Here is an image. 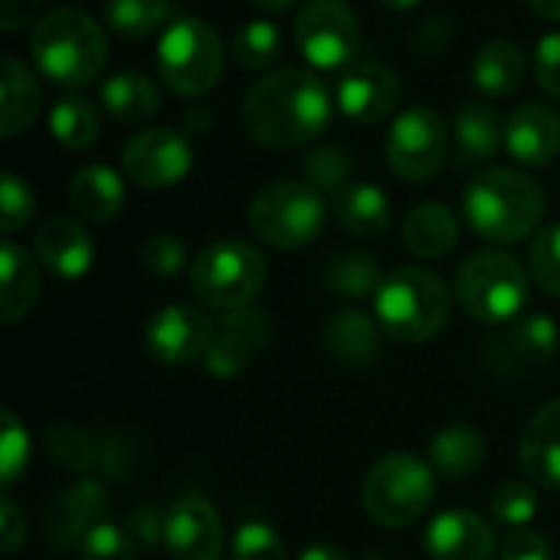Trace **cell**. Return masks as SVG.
Here are the masks:
<instances>
[{
	"label": "cell",
	"mask_w": 560,
	"mask_h": 560,
	"mask_svg": "<svg viewBox=\"0 0 560 560\" xmlns=\"http://www.w3.org/2000/svg\"><path fill=\"white\" fill-rule=\"evenodd\" d=\"M171 0H108L105 23L125 39H144L158 30H167Z\"/></svg>",
	"instance_id": "cell-35"
},
{
	"label": "cell",
	"mask_w": 560,
	"mask_h": 560,
	"mask_svg": "<svg viewBox=\"0 0 560 560\" xmlns=\"http://www.w3.org/2000/svg\"><path fill=\"white\" fill-rule=\"evenodd\" d=\"M30 466V436L23 430V423L13 417V410L0 413V479L3 489H13L20 482V476Z\"/></svg>",
	"instance_id": "cell-39"
},
{
	"label": "cell",
	"mask_w": 560,
	"mask_h": 560,
	"mask_svg": "<svg viewBox=\"0 0 560 560\" xmlns=\"http://www.w3.org/2000/svg\"><path fill=\"white\" fill-rule=\"evenodd\" d=\"M164 532H167V512L154 509V505H138L128 515V535L135 538L138 548H158L164 545Z\"/></svg>",
	"instance_id": "cell-48"
},
{
	"label": "cell",
	"mask_w": 560,
	"mask_h": 560,
	"mask_svg": "<svg viewBox=\"0 0 560 560\" xmlns=\"http://www.w3.org/2000/svg\"><path fill=\"white\" fill-rule=\"evenodd\" d=\"M135 538L128 528L98 522L82 541H79V560H135Z\"/></svg>",
	"instance_id": "cell-42"
},
{
	"label": "cell",
	"mask_w": 560,
	"mask_h": 560,
	"mask_svg": "<svg viewBox=\"0 0 560 560\" xmlns=\"http://www.w3.org/2000/svg\"><path fill=\"white\" fill-rule=\"evenodd\" d=\"M33 246H36L39 262L59 279H82L95 259V246H92L89 230L79 220L62 217V213L39 223Z\"/></svg>",
	"instance_id": "cell-21"
},
{
	"label": "cell",
	"mask_w": 560,
	"mask_h": 560,
	"mask_svg": "<svg viewBox=\"0 0 560 560\" xmlns=\"http://www.w3.org/2000/svg\"><path fill=\"white\" fill-rule=\"evenodd\" d=\"M69 203L89 223H108L125 207V184L105 164H85L69 180Z\"/></svg>",
	"instance_id": "cell-23"
},
{
	"label": "cell",
	"mask_w": 560,
	"mask_h": 560,
	"mask_svg": "<svg viewBox=\"0 0 560 560\" xmlns=\"http://www.w3.org/2000/svg\"><path fill=\"white\" fill-rule=\"evenodd\" d=\"M528 266L535 282L560 299V223H551L545 230H538V236L532 240V253H528Z\"/></svg>",
	"instance_id": "cell-41"
},
{
	"label": "cell",
	"mask_w": 560,
	"mask_h": 560,
	"mask_svg": "<svg viewBox=\"0 0 560 560\" xmlns=\"http://www.w3.org/2000/svg\"><path fill=\"white\" fill-rule=\"evenodd\" d=\"M98 102L118 125H144L158 112L161 95L151 75L138 69H121L98 85Z\"/></svg>",
	"instance_id": "cell-26"
},
{
	"label": "cell",
	"mask_w": 560,
	"mask_h": 560,
	"mask_svg": "<svg viewBox=\"0 0 560 560\" xmlns=\"http://www.w3.org/2000/svg\"><path fill=\"white\" fill-rule=\"evenodd\" d=\"M164 548L174 560H220L223 522L217 509L197 495H187L167 509Z\"/></svg>",
	"instance_id": "cell-16"
},
{
	"label": "cell",
	"mask_w": 560,
	"mask_h": 560,
	"mask_svg": "<svg viewBox=\"0 0 560 560\" xmlns=\"http://www.w3.org/2000/svg\"><path fill=\"white\" fill-rule=\"evenodd\" d=\"M43 0H0V30L3 33H20L26 30L36 13H39Z\"/></svg>",
	"instance_id": "cell-52"
},
{
	"label": "cell",
	"mask_w": 560,
	"mask_h": 560,
	"mask_svg": "<svg viewBox=\"0 0 560 560\" xmlns=\"http://www.w3.org/2000/svg\"><path fill=\"white\" fill-rule=\"evenodd\" d=\"M282 52V33L269 20H246L233 39H230V56L243 72H262L269 69Z\"/></svg>",
	"instance_id": "cell-34"
},
{
	"label": "cell",
	"mask_w": 560,
	"mask_h": 560,
	"mask_svg": "<svg viewBox=\"0 0 560 560\" xmlns=\"http://www.w3.org/2000/svg\"><path fill=\"white\" fill-rule=\"evenodd\" d=\"M39 105H43V95H39L33 72L20 59L3 56L0 59V135L3 138L23 135L36 121Z\"/></svg>",
	"instance_id": "cell-24"
},
{
	"label": "cell",
	"mask_w": 560,
	"mask_h": 560,
	"mask_svg": "<svg viewBox=\"0 0 560 560\" xmlns=\"http://www.w3.org/2000/svg\"><path fill=\"white\" fill-rule=\"evenodd\" d=\"M302 174L322 194H341L351 184V154L341 144H318L302 158Z\"/></svg>",
	"instance_id": "cell-38"
},
{
	"label": "cell",
	"mask_w": 560,
	"mask_h": 560,
	"mask_svg": "<svg viewBox=\"0 0 560 560\" xmlns=\"http://www.w3.org/2000/svg\"><path fill=\"white\" fill-rule=\"evenodd\" d=\"M505 148L525 167H545L560 154V112L525 102L505 118Z\"/></svg>",
	"instance_id": "cell-19"
},
{
	"label": "cell",
	"mask_w": 560,
	"mask_h": 560,
	"mask_svg": "<svg viewBox=\"0 0 560 560\" xmlns=\"http://www.w3.org/2000/svg\"><path fill=\"white\" fill-rule=\"evenodd\" d=\"M328 289L335 295H345V299H368V295H377L381 282H384V272H381V262L361 249H341V253H331L325 269H322Z\"/></svg>",
	"instance_id": "cell-33"
},
{
	"label": "cell",
	"mask_w": 560,
	"mask_h": 560,
	"mask_svg": "<svg viewBox=\"0 0 560 560\" xmlns=\"http://www.w3.org/2000/svg\"><path fill=\"white\" fill-rule=\"evenodd\" d=\"M49 131L62 148L82 151L98 138V112L82 95H66L49 112Z\"/></svg>",
	"instance_id": "cell-36"
},
{
	"label": "cell",
	"mask_w": 560,
	"mask_h": 560,
	"mask_svg": "<svg viewBox=\"0 0 560 560\" xmlns=\"http://www.w3.org/2000/svg\"><path fill=\"white\" fill-rule=\"evenodd\" d=\"M459 308L479 325H509L525 312L528 276L525 266L502 249L472 253L453 282Z\"/></svg>",
	"instance_id": "cell-6"
},
{
	"label": "cell",
	"mask_w": 560,
	"mask_h": 560,
	"mask_svg": "<svg viewBox=\"0 0 560 560\" xmlns=\"http://www.w3.org/2000/svg\"><path fill=\"white\" fill-rule=\"evenodd\" d=\"M30 217H33V190L16 174L7 171L0 184V230L13 236L20 226H26Z\"/></svg>",
	"instance_id": "cell-45"
},
{
	"label": "cell",
	"mask_w": 560,
	"mask_h": 560,
	"mask_svg": "<svg viewBox=\"0 0 560 560\" xmlns=\"http://www.w3.org/2000/svg\"><path fill=\"white\" fill-rule=\"evenodd\" d=\"M105 509H108V495H105L102 482H95V479L85 476V479L66 486L46 505V535H49V545L59 548V551L79 548V541L98 522H105Z\"/></svg>",
	"instance_id": "cell-17"
},
{
	"label": "cell",
	"mask_w": 560,
	"mask_h": 560,
	"mask_svg": "<svg viewBox=\"0 0 560 560\" xmlns=\"http://www.w3.org/2000/svg\"><path fill=\"white\" fill-rule=\"evenodd\" d=\"M269 266L266 256L243 243V240H220L200 249L190 266V289L194 295L217 312L246 308L266 285Z\"/></svg>",
	"instance_id": "cell-9"
},
{
	"label": "cell",
	"mask_w": 560,
	"mask_h": 560,
	"mask_svg": "<svg viewBox=\"0 0 560 560\" xmlns=\"http://www.w3.org/2000/svg\"><path fill=\"white\" fill-rule=\"evenodd\" d=\"M538 512V492L535 482L512 479L492 492V518L509 528H525Z\"/></svg>",
	"instance_id": "cell-40"
},
{
	"label": "cell",
	"mask_w": 560,
	"mask_h": 560,
	"mask_svg": "<svg viewBox=\"0 0 560 560\" xmlns=\"http://www.w3.org/2000/svg\"><path fill=\"white\" fill-rule=\"evenodd\" d=\"M331 121L325 82L302 66L262 75L243 102V128L266 148H299L315 141Z\"/></svg>",
	"instance_id": "cell-1"
},
{
	"label": "cell",
	"mask_w": 560,
	"mask_h": 560,
	"mask_svg": "<svg viewBox=\"0 0 560 560\" xmlns=\"http://www.w3.org/2000/svg\"><path fill=\"white\" fill-rule=\"evenodd\" d=\"M46 459L56 466V469H66V472H85L92 466H98V446L92 443L89 433H82L79 427H69V423H52L43 430V440H39Z\"/></svg>",
	"instance_id": "cell-37"
},
{
	"label": "cell",
	"mask_w": 560,
	"mask_h": 560,
	"mask_svg": "<svg viewBox=\"0 0 560 560\" xmlns=\"http://www.w3.org/2000/svg\"><path fill=\"white\" fill-rule=\"evenodd\" d=\"M295 43L315 69H341L361 49V26L345 0H305L295 16Z\"/></svg>",
	"instance_id": "cell-11"
},
{
	"label": "cell",
	"mask_w": 560,
	"mask_h": 560,
	"mask_svg": "<svg viewBox=\"0 0 560 560\" xmlns=\"http://www.w3.org/2000/svg\"><path fill=\"white\" fill-rule=\"evenodd\" d=\"M325 194L308 180H276L249 203V230L272 249H302L325 230Z\"/></svg>",
	"instance_id": "cell-8"
},
{
	"label": "cell",
	"mask_w": 560,
	"mask_h": 560,
	"mask_svg": "<svg viewBox=\"0 0 560 560\" xmlns=\"http://www.w3.org/2000/svg\"><path fill=\"white\" fill-rule=\"evenodd\" d=\"M518 459L528 482L560 489V397L548 400L528 420L518 443Z\"/></svg>",
	"instance_id": "cell-22"
},
{
	"label": "cell",
	"mask_w": 560,
	"mask_h": 560,
	"mask_svg": "<svg viewBox=\"0 0 560 560\" xmlns=\"http://www.w3.org/2000/svg\"><path fill=\"white\" fill-rule=\"evenodd\" d=\"M194 167V151L184 131L158 125L135 131L121 148V171L131 184L158 190L180 184Z\"/></svg>",
	"instance_id": "cell-12"
},
{
	"label": "cell",
	"mask_w": 560,
	"mask_h": 560,
	"mask_svg": "<svg viewBox=\"0 0 560 560\" xmlns=\"http://www.w3.org/2000/svg\"><path fill=\"white\" fill-rule=\"evenodd\" d=\"M23 541H26V518H23V512L16 509V502L0 499V545H3V555L13 558Z\"/></svg>",
	"instance_id": "cell-51"
},
{
	"label": "cell",
	"mask_w": 560,
	"mask_h": 560,
	"mask_svg": "<svg viewBox=\"0 0 560 560\" xmlns=\"http://www.w3.org/2000/svg\"><path fill=\"white\" fill-rule=\"evenodd\" d=\"M387 10H410V7H417L420 0H381Z\"/></svg>",
	"instance_id": "cell-57"
},
{
	"label": "cell",
	"mask_w": 560,
	"mask_h": 560,
	"mask_svg": "<svg viewBox=\"0 0 560 560\" xmlns=\"http://www.w3.org/2000/svg\"><path fill=\"white\" fill-rule=\"evenodd\" d=\"M335 220L358 240H377L390 226V200L377 184L351 180L335 197Z\"/></svg>",
	"instance_id": "cell-29"
},
{
	"label": "cell",
	"mask_w": 560,
	"mask_h": 560,
	"mask_svg": "<svg viewBox=\"0 0 560 560\" xmlns=\"http://www.w3.org/2000/svg\"><path fill=\"white\" fill-rule=\"evenodd\" d=\"M400 98H404L400 75L390 66L374 62V59L351 66L335 85L338 108L358 125H377L390 118L400 108Z\"/></svg>",
	"instance_id": "cell-15"
},
{
	"label": "cell",
	"mask_w": 560,
	"mask_h": 560,
	"mask_svg": "<svg viewBox=\"0 0 560 560\" xmlns=\"http://www.w3.org/2000/svg\"><path fill=\"white\" fill-rule=\"evenodd\" d=\"M299 560H351L341 548H335V545H312V548H305L302 551V558Z\"/></svg>",
	"instance_id": "cell-54"
},
{
	"label": "cell",
	"mask_w": 560,
	"mask_h": 560,
	"mask_svg": "<svg viewBox=\"0 0 560 560\" xmlns=\"http://www.w3.org/2000/svg\"><path fill=\"white\" fill-rule=\"evenodd\" d=\"M558 341V322L541 312H532V315H518L515 322H509V328L499 335V341L489 345V358L495 361L499 371L518 374V371H528V368L555 358Z\"/></svg>",
	"instance_id": "cell-20"
},
{
	"label": "cell",
	"mask_w": 560,
	"mask_h": 560,
	"mask_svg": "<svg viewBox=\"0 0 560 560\" xmlns=\"http://www.w3.org/2000/svg\"><path fill=\"white\" fill-rule=\"evenodd\" d=\"M525 79V56L512 39H489L472 56V82L492 95H512Z\"/></svg>",
	"instance_id": "cell-31"
},
{
	"label": "cell",
	"mask_w": 560,
	"mask_h": 560,
	"mask_svg": "<svg viewBox=\"0 0 560 560\" xmlns=\"http://www.w3.org/2000/svg\"><path fill=\"white\" fill-rule=\"evenodd\" d=\"M446 144H450L446 121L433 108L417 105V108H407L390 125L384 151H387L390 171L400 180L423 184L440 174V167L446 161Z\"/></svg>",
	"instance_id": "cell-10"
},
{
	"label": "cell",
	"mask_w": 560,
	"mask_h": 560,
	"mask_svg": "<svg viewBox=\"0 0 560 560\" xmlns=\"http://www.w3.org/2000/svg\"><path fill=\"white\" fill-rule=\"evenodd\" d=\"M499 560H551V545L541 532L512 528L499 545Z\"/></svg>",
	"instance_id": "cell-47"
},
{
	"label": "cell",
	"mask_w": 560,
	"mask_h": 560,
	"mask_svg": "<svg viewBox=\"0 0 560 560\" xmlns=\"http://www.w3.org/2000/svg\"><path fill=\"white\" fill-rule=\"evenodd\" d=\"M154 62H158V75L171 92L200 98L220 82L226 66V49L220 33L207 20L180 16L167 23V30L161 33Z\"/></svg>",
	"instance_id": "cell-7"
},
{
	"label": "cell",
	"mask_w": 560,
	"mask_h": 560,
	"mask_svg": "<svg viewBox=\"0 0 560 560\" xmlns=\"http://www.w3.org/2000/svg\"><path fill=\"white\" fill-rule=\"evenodd\" d=\"M269 338H272V325H269V315L262 308L246 305V308L226 312L217 322L203 368L217 381H233L253 364V358L269 345Z\"/></svg>",
	"instance_id": "cell-14"
},
{
	"label": "cell",
	"mask_w": 560,
	"mask_h": 560,
	"mask_svg": "<svg viewBox=\"0 0 560 560\" xmlns=\"http://www.w3.org/2000/svg\"><path fill=\"white\" fill-rule=\"evenodd\" d=\"M404 243L420 259H440L459 243V223L443 203H417L404 220Z\"/></svg>",
	"instance_id": "cell-30"
},
{
	"label": "cell",
	"mask_w": 560,
	"mask_h": 560,
	"mask_svg": "<svg viewBox=\"0 0 560 560\" xmlns=\"http://www.w3.org/2000/svg\"><path fill=\"white\" fill-rule=\"evenodd\" d=\"M30 52L36 69L56 85H89L108 62L105 33L79 7H56L33 23Z\"/></svg>",
	"instance_id": "cell-3"
},
{
	"label": "cell",
	"mask_w": 560,
	"mask_h": 560,
	"mask_svg": "<svg viewBox=\"0 0 560 560\" xmlns=\"http://www.w3.org/2000/svg\"><path fill=\"white\" fill-rule=\"evenodd\" d=\"M456 141L466 161H486L505 144V121L489 102H466L456 112Z\"/></svg>",
	"instance_id": "cell-32"
},
{
	"label": "cell",
	"mask_w": 560,
	"mask_h": 560,
	"mask_svg": "<svg viewBox=\"0 0 560 560\" xmlns=\"http://www.w3.org/2000/svg\"><path fill=\"white\" fill-rule=\"evenodd\" d=\"M463 213L476 236L495 246L532 236L545 217L541 187L512 167H489L476 174L463 194Z\"/></svg>",
	"instance_id": "cell-2"
},
{
	"label": "cell",
	"mask_w": 560,
	"mask_h": 560,
	"mask_svg": "<svg viewBox=\"0 0 560 560\" xmlns=\"http://www.w3.org/2000/svg\"><path fill=\"white\" fill-rule=\"evenodd\" d=\"M423 555L430 560H492L495 532L476 512H443L423 535Z\"/></svg>",
	"instance_id": "cell-18"
},
{
	"label": "cell",
	"mask_w": 560,
	"mask_h": 560,
	"mask_svg": "<svg viewBox=\"0 0 560 560\" xmlns=\"http://www.w3.org/2000/svg\"><path fill=\"white\" fill-rule=\"evenodd\" d=\"M374 312L381 328L400 345L433 341L450 322V292L443 279L420 266H404L384 276Z\"/></svg>",
	"instance_id": "cell-4"
},
{
	"label": "cell",
	"mask_w": 560,
	"mask_h": 560,
	"mask_svg": "<svg viewBox=\"0 0 560 560\" xmlns=\"http://www.w3.org/2000/svg\"><path fill=\"white\" fill-rule=\"evenodd\" d=\"M135 446H131V440L128 436H121V433H108L105 440H102V446H98V466H102V472L105 476H112V479H125L131 469H135Z\"/></svg>",
	"instance_id": "cell-50"
},
{
	"label": "cell",
	"mask_w": 560,
	"mask_h": 560,
	"mask_svg": "<svg viewBox=\"0 0 560 560\" xmlns=\"http://www.w3.org/2000/svg\"><path fill=\"white\" fill-rule=\"evenodd\" d=\"M325 348L345 368H368L381 354V331L364 312H335L325 325Z\"/></svg>",
	"instance_id": "cell-27"
},
{
	"label": "cell",
	"mask_w": 560,
	"mask_h": 560,
	"mask_svg": "<svg viewBox=\"0 0 560 560\" xmlns=\"http://www.w3.org/2000/svg\"><path fill=\"white\" fill-rule=\"evenodd\" d=\"M184 125H187V131H194V135H207V131L213 128V112H210L207 105H190L187 115H184Z\"/></svg>",
	"instance_id": "cell-53"
},
{
	"label": "cell",
	"mask_w": 560,
	"mask_h": 560,
	"mask_svg": "<svg viewBox=\"0 0 560 560\" xmlns=\"http://www.w3.org/2000/svg\"><path fill=\"white\" fill-rule=\"evenodd\" d=\"M528 7L545 20H560V0H528Z\"/></svg>",
	"instance_id": "cell-55"
},
{
	"label": "cell",
	"mask_w": 560,
	"mask_h": 560,
	"mask_svg": "<svg viewBox=\"0 0 560 560\" xmlns=\"http://www.w3.org/2000/svg\"><path fill=\"white\" fill-rule=\"evenodd\" d=\"M39 299V269L33 256L7 240L0 246V318L3 325H16Z\"/></svg>",
	"instance_id": "cell-25"
},
{
	"label": "cell",
	"mask_w": 560,
	"mask_h": 560,
	"mask_svg": "<svg viewBox=\"0 0 560 560\" xmlns=\"http://www.w3.org/2000/svg\"><path fill=\"white\" fill-rule=\"evenodd\" d=\"M535 75H538V85L551 98H560V33H548V36L538 39V49H535Z\"/></svg>",
	"instance_id": "cell-49"
},
{
	"label": "cell",
	"mask_w": 560,
	"mask_h": 560,
	"mask_svg": "<svg viewBox=\"0 0 560 560\" xmlns=\"http://www.w3.org/2000/svg\"><path fill=\"white\" fill-rule=\"evenodd\" d=\"M213 331L217 322H210V315L197 305H164L151 315L144 328V345L154 361L180 368L207 358Z\"/></svg>",
	"instance_id": "cell-13"
},
{
	"label": "cell",
	"mask_w": 560,
	"mask_h": 560,
	"mask_svg": "<svg viewBox=\"0 0 560 560\" xmlns=\"http://www.w3.org/2000/svg\"><path fill=\"white\" fill-rule=\"evenodd\" d=\"M141 266L154 279H174L187 266V246L174 233H154L141 246Z\"/></svg>",
	"instance_id": "cell-43"
},
{
	"label": "cell",
	"mask_w": 560,
	"mask_h": 560,
	"mask_svg": "<svg viewBox=\"0 0 560 560\" xmlns=\"http://www.w3.org/2000/svg\"><path fill=\"white\" fill-rule=\"evenodd\" d=\"M427 463L433 466L436 476H443L450 482L469 479L486 463V436L476 427H466V423L446 427L430 440Z\"/></svg>",
	"instance_id": "cell-28"
},
{
	"label": "cell",
	"mask_w": 560,
	"mask_h": 560,
	"mask_svg": "<svg viewBox=\"0 0 560 560\" xmlns=\"http://www.w3.org/2000/svg\"><path fill=\"white\" fill-rule=\"evenodd\" d=\"M253 7H259V10H266V13H282V10H289L295 0H249Z\"/></svg>",
	"instance_id": "cell-56"
},
{
	"label": "cell",
	"mask_w": 560,
	"mask_h": 560,
	"mask_svg": "<svg viewBox=\"0 0 560 560\" xmlns=\"http://www.w3.org/2000/svg\"><path fill=\"white\" fill-rule=\"evenodd\" d=\"M453 33H456V26H453L450 16H423V20L410 30L407 43H410L413 52L436 56V52H443V49L453 43Z\"/></svg>",
	"instance_id": "cell-46"
},
{
	"label": "cell",
	"mask_w": 560,
	"mask_h": 560,
	"mask_svg": "<svg viewBox=\"0 0 560 560\" xmlns=\"http://www.w3.org/2000/svg\"><path fill=\"white\" fill-rule=\"evenodd\" d=\"M230 560H289V551L266 522H246L233 538Z\"/></svg>",
	"instance_id": "cell-44"
},
{
	"label": "cell",
	"mask_w": 560,
	"mask_h": 560,
	"mask_svg": "<svg viewBox=\"0 0 560 560\" xmlns=\"http://www.w3.org/2000/svg\"><path fill=\"white\" fill-rule=\"evenodd\" d=\"M436 499V472L413 453L381 456L361 486V505L381 528H410Z\"/></svg>",
	"instance_id": "cell-5"
}]
</instances>
